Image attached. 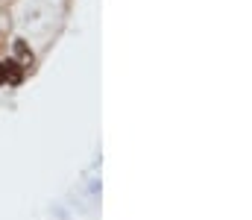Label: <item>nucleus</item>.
<instances>
[{"label":"nucleus","mask_w":252,"mask_h":220,"mask_svg":"<svg viewBox=\"0 0 252 220\" xmlns=\"http://www.w3.org/2000/svg\"><path fill=\"white\" fill-rule=\"evenodd\" d=\"M3 73H6V82H12V85H21L24 82V68L15 59H6L3 62Z\"/></svg>","instance_id":"f257e3e1"},{"label":"nucleus","mask_w":252,"mask_h":220,"mask_svg":"<svg viewBox=\"0 0 252 220\" xmlns=\"http://www.w3.org/2000/svg\"><path fill=\"white\" fill-rule=\"evenodd\" d=\"M15 53H18V56H21V59H27V62H32V53H30V47H27V44H24V41H21V38H18V41H15Z\"/></svg>","instance_id":"f03ea898"},{"label":"nucleus","mask_w":252,"mask_h":220,"mask_svg":"<svg viewBox=\"0 0 252 220\" xmlns=\"http://www.w3.org/2000/svg\"><path fill=\"white\" fill-rule=\"evenodd\" d=\"M6 82V73H3V62H0V85Z\"/></svg>","instance_id":"7ed1b4c3"}]
</instances>
